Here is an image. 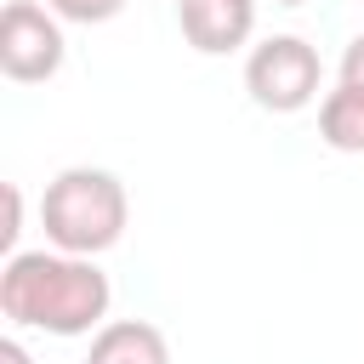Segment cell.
<instances>
[{
  "label": "cell",
  "instance_id": "obj_1",
  "mask_svg": "<svg viewBox=\"0 0 364 364\" xmlns=\"http://www.w3.org/2000/svg\"><path fill=\"white\" fill-rule=\"evenodd\" d=\"M114 284L97 267V256L68 250H17L0 267V313L23 330L46 336H97L108 324Z\"/></svg>",
  "mask_w": 364,
  "mask_h": 364
},
{
  "label": "cell",
  "instance_id": "obj_2",
  "mask_svg": "<svg viewBox=\"0 0 364 364\" xmlns=\"http://www.w3.org/2000/svg\"><path fill=\"white\" fill-rule=\"evenodd\" d=\"M125 222H131L125 182L102 165H68L40 193V228L51 239V250L102 256L125 239Z\"/></svg>",
  "mask_w": 364,
  "mask_h": 364
},
{
  "label": "cell",
  "instance_id": "obj_3",
  "mask_svg": "<svg viewBox=\"0 0 364 364\" xmlns=\"http://www.w3.org/2000/svg\"><path fill=\"white\" fill-rule=\"evenodd\" d=\"M318 80H324V63L301 34H267L245 57V91L267 114H301L318 97Z\"/></svg>",
  "mask_w": 364,
  "mask_h": 364
},
{
  "label": "cell",
  "instance_id": "obj_4",
  "mask_svg": "<svg viewBox=\"0 0 364 364\" xmlns=\"http://www.w3.org/2000/svg\"><path fill=\"white\" fill-rule=\"evenodd\" d=\"M68 57L63 17L40 0H11L0 11V74L11 85H46Z\"/></svg>",
  "mask_w": 364,
  "mask_h": 364
},
{
  "label": "cell",
  "instance_id": "obj_5",
  "mask_svg": "<svg viewBox=\"0 0 364 364\" xmlns=\"http://www.w3.org/2000/svg\"><path fill=\"white\" fill-rule=\"evenodd\" d=\"M182 34L205 57H228L256 34V0H182Z\"/></svg>",
  "mask_w": 364,
  "mask_h": 364
},
{
  "label": "cell",
  "instance_id": "obj_6",
  "mask_svg": "<svg viewBox=\"0 0 364 364\" xmlns=\"http://www.w3.org/2000/svg\"><path fill=\"white\" fill-rule=\"evenodd\" d=\"M85 364H171V341L148 318H108L91 336Z\"/></svg>",
  "mask_w": 364,
  "mask_h": 364
},
{
  "label": "cell",
  "instance_id": "obj_7",
  "mask_svg": "<svg viewBox=\"0 0 364 364\" xmlns=\"http://www.w3.org/2000/svg\"><path fill=\"white\" fill-rule=\"evenodd\" d=\"M318 136L336 154H364V85L336 80V91H324V102H318Z\"/></svg>",
  "mask_w": 364,
  "mask_h": 364
},
{
  "label": "cell",
  "instance_id": "obj_8",
  "mask_svg": "<svg viewBox=\"0 0 364 364\" xmlns=\"http://www.w3.org/2000/svg\"><path fill=\"white\" fill-rule=\"evenodd\" d=\"M63 23H85V28H97V23H114L119 11H125V0H46Z\"/></svg>",
  "mask_w": 364,
  "mask_h": 364
},
{
  "label": "cell",
  "instance_id": "obj_9",
  "mask_svg": "<svg viewBox=\"0 0 364 364\" xmlns=\"http://www.w3.org/2000/svg\"><path fill=\"white\" fill-rule=\"evenodd\" d=\"M17 233H23V193H17V188H6V228H0L6 256H17Z\"/></svg>",
  "mask_w": 364,
  "mask_h": 364
},
{
  "label": "cell",
  "instance_id": "obj_10",
  "mask_svg": "<svg viewBox=\"0 0 364 364\" xmlns=\"http://www.w3.org/2000/svg\"><path fill=\"white\" fill-rule=\"evenodd\" d=\"M341 80H347V85H364V34L347 40V51H341Z\"/></svg>",
  "mask_w": 364,
  "mask_h": 364
},
{
  "label": "cell",
  "instance_id": "obj_11",
  "mask_svg": "<svg viewBox=\"0 0 364 364\" xmlns=\"http://www.w3.org/2000/svg\"><path fill=\"white\" fill-rule=\"evenodd\" d=\"M0 364H34V358H28V347H23L17 336H6V341H0Z\"/></svg>",
  "mask_w": 364,
  "mask_h": 364
},
{
  "label": "cell",
  "instance_id": "obj_12",
  "mask_svg": "<svg viewBox=\"0 0 364 364\" xmlns=\"http://www.w3.org/2000/svg\"><path fill=\"white\" fill-rule=\"evenodd\" d=\"M273 6H301V0H273Z\"/></svg>",
  "mask_w": 364,
  "mask_h": 364
},
{
  "label": "cell",
  "instance_id": "obj_13",
  "mask_svg": "<svg viewBox=\"0 0 364 364\" xmlns=\"http://www.w3.org/2000/svg\"><path fill=\"white\" fill-rule=\"evenodd\" d=\"M176 6H182V0H176Z\"/></svg>",
  "mask_w": 364,
  "mask_h": 364
}]
</instances>
